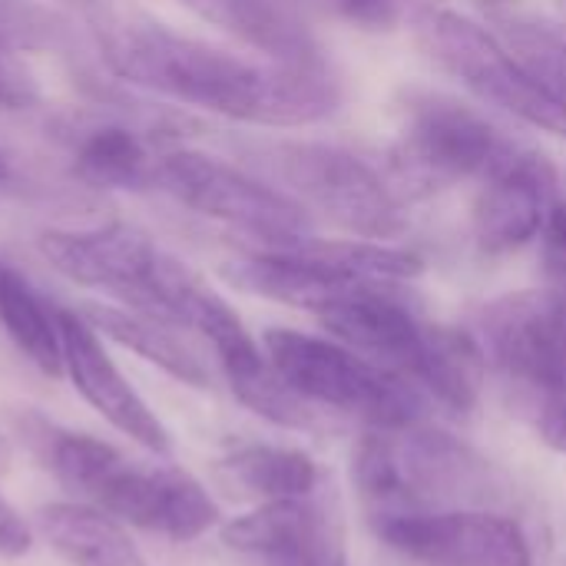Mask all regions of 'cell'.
<instances>
[{
  "mask_svg": "<svg viewBox=\"0 0 566 566\" xmlns=\"http://www.w3.org/2000/svg\"><path fill=\"white\" fill-rule=\"evenodd\" d=\"M378 537L424 566H534L524 531L491 511H424L375 521Z\"/></svg>",
  "mask_w": 566,
  "mask_h": 566,
  "instance_id": "obj_9",
  "label": "cell"
},
{
  "mask_svg": "<svg viewBox=\"0 0 566 566\" xmlns=\"http://www.w3.org/2000/svg\"><path fill=\"white\" fill-rule=\"evenodd\" d=\"M415 36L421 50L478 99L537 126L554 136H566V103L554 96L514 50L478 20L448 7H418Z\"/></svg>",
  "mask_w": 566,
  "mask_h": 566,
  "instance_id": "obj_6",
  "label": "cell"
},
{
  "mask_svg": "<svg viewBox=\"0 0 566 566\" xmlns=\"http://www.w3.org/2000/svg\"><path fill=\"white\" fill-rule=\"evenodd\" d=\"M255 159L308 212H322L358 239H398L408 232V212L395 186L361 156L308 139L255 146Z\"/></svg>",
  "mask_w": 566,
  "mask_h": 566,
  "instance_id": "obj_5",
  "label": "cell"
},
{
  "mask_svg": "<svg viewBox=\"0 0 566 566\" xmlns=\"http://www.w3.org/2000/svg\"><path fill=\"white\" fill-rule=\"evenodd\" d=\"M557 10H560V20L566 23V0H557Z\"/></svg>",
  "mask_w": 566,
  "mask_h": 566,
  "instance_id": "obj_30",
  "label": "cell"
},
{
  "mask_svg": "<svg viewBox=\"0 0 566 566\" xmlns=\"http://www.w3.org/2000/svg\"><path fill=\"white\" fill-rule=\"evenodd\" d=\"M43 451L56 481L66 491H73L83 504L90 501L96 484L109 474V468L123 461V454L113 444L70 431H50V438H43Z\"/></svg>",
  "mask_w": 566,
  "mask_h": 566,
  "instance_id": "obj_23",
  "label": "cell"
},
{
  "mask_svg": "<svg viewBox=\"0 0 566 566\" xmlns=\"http://www.w3.org/2000/svg\"><path fill=\"white\" fill-rule=\"evenodd\" d=\"M557 206V166L531 146H511L484 176L474 199V239L488 255L534 242Z\"/></svg>",
  "mask_w": 566,
  "mask_h": 566,
  "instance_id": "obj_11",
  "label": "cell"
},
{
  "mask_svg": "<svg viewBox=\"0 0 566 566\" xmlns=\"http://www.w3.org/2000/svg\"><path fill=\"white\" fill-rule=\"evenodd\" d=\"M99 46L116 76L252 126H308L342 106L332 66L249 60L146 17L99 23Z\"/></svg>",
  "mask_w": 566,
  "mask_h": 566,
  "instance_id": "obj_1",
  "label": "cell"
},
{
  "mask_svg": "<svg viewBox=\"0 0 566 566\" xmlns=\"http://www.w3.org/2000/svg\"><path fill=\"white\" fill-rule=\"evenodd\" d=\"M511 146L514 139L458 96L408 86L398 99V136L388 159V182L398 196L424 199L461 179H481Z\"/></svg>",
  "mask_w": 566,
  "mask_h": 566,
  "instance_id": "obj_4",
  "label": "cell"
},
{
  "mask_svg": "<svg viewBox=\"0 0 566 566\" xmlns=\"http://www.w3.org/2000/svg\"><path fill=\"white\" fill-rule=\"evenodd\" d=\"M153 186L186 209L242 232L255 242L252 249H285L315 235L312 212L289 192L196 149L163 153Z\"/></svg>",
  "mask_w": 566,
  "mask_h": 566,
  "instance_id": "obj_7",
  "label": "cell"
},
{
  "mask_svg": "<svg viewBox=\"0 0 566 566\" xmlns=\"http://www.w3.org/2000/svg\"><path fill=\"white\" fill-rule=\"evenodd\" d=\"M308 3L348 27H361V30H391L401 20V7L398 0H298Z\"/></svg>",
  "mask_w": 566,
  "mask_h": 566,
  "instance_id": "obj_24",
  "label": "cell"
},
{
  "mask_svg": "<svg viewBox=\"0 0 566 566\" xmlns=\"http://www.w3.org/2000/svg\"><path fill=\"white\" fill-rule=\"evenodd\" d=\"M391 285L395 282H368L328 305L318 322L342 345L415 385L428 355L431 322H421Z\"/></svg>",
  "mask_w": 566,
  "mask_h": 566,
  "instance_id": "obj_12",
  "label": "cell"
},
{
  "mask_svg": "<svg viewBox=\"0 0 566 566\" xmlns=\"http://www.w3.org/2000/svg\"><path fill=\"white\" fill-rule=\"evenodd\" d=\"M544 265L554 289L566 292V202H557L544 226Z\"/></svg>",
  "mask_w": 566,
  "mask_h": 566,
  "instance_id": "obj_26",
  "label": "cell"
},
{
  "mask_svg": "<svg viewBox=\"0 0 566 566\" xmlns=\"http://www.w3.org/2000/svg\"><path fill=\"white\" fill-rule=\"evenodd\" d=\"M10 176V166H7V159H3V153H0V182Z\"/></svg>",
  "mask_w": 566,
  "mask_h": 566,
  "instance_id": "obj_29",
  "label": "cell"
},
{
  "mask_svg": "<svg viewBox=\"0 0 566 566\" xmlns=\"http://www.w3.org/2000/svg\"><path fill=\"white\" fill-rule=\"evenodd\" d=\"M56 325L63 342V371L70 375L73 388L83 395V401L139 448L153 454H169L172 451L169 431L149 411L139 391L123 378V371L103 348L96 328L73 308H56Z\"/></svg>",
  "mask_w": 566,
  "mask_h": 566,
  "instance_id": "obj_13",
  "label": "cell"
},
{
  "mask_svg": "<svg viewBox=\"0 0 566 566\" xmlns=\"http://www.w3.org/2000/svg\"><path fill=\"white\" fill-rule=\"evenodd\" d=\"M99 338H109L123 348H129L133 355H139L143 361L163 368L169 378L192 385V388H206L209 385V371L199 361V355L176 335L179 325L136 312V308H113V305H99V302H86L76 308Z\"/></svg>",
  "mask_w": 566,
  "mask_h": 566,
  "instance_id": "obj_17",
  "label": "cell"
},
{
  "mask_svg": "<svg viewBox=\"0 0 566 566\" xmlns=\"http://www.w3.org/2000/svg\"><path fill=\"white\" fill-rule=\"evenodd\" d=\"M262 352L272 371L318 411L358 418L368 428H405L421 421V391L338 338L269 328L262 335Z\"/></svg>",
  "mask_w": 566,
  "mask_h": 566,
  "instance_id": "obj_3",
  "label": "cell"
},
{
  "mask_svg": "<svg viewBox=\"0 0 566 566\" xmlns=\"http://www.w3.org/2000/svg\"><path fill=\"white\" fill-rule=\"evenodd\" d=\"M156 159L146 139L123 123H99L76 143V172L99 189H146L153 186Z\"/></svg>",
  "mask_w": 566,
  "mask_h": 566,
  "instance_id": "obj_22",
  "label": "cell"
},
{
  "mask_svg": "<svg viewBox=\"0 0 566 566\" xmlns=\"http://www.w3.org/2000/svg\"><path fill=\"white\" fill-rule=\"evenodd\" d=\"M40 252L70 282L113 292L129 308L139 305L159 259V249L146 232L119 222L96 229H50L40 235Z\"/></svg>",
  "mask_w": 566,
  "mask_h": 566,
  "instance_id": "obj_14",
  "label": "cell"
},
{
  "mask_svg": "<svg viewBox=\"0 0 566 566\" xmlns=\"http://www.w3.org/2000/svg\"><path fill=\"white\" fill-rule=\"evenodd\" d=\"M219 478L239 497L249 501H289V497H312L318 488V464L298 451L282 444H245L235 448L222 464Z\"/></svg>",
  "mask_w": 566,
  "mask_h": 566,
  "instance_id": "obj_19",
  "label": "cell"
},
{
  "mask_svg": "<svg viewBox=\"0 0 566 566\" xmlns=\"http://www.w3.org/2000/svg\"><path fill=\"white\" fill-rule=\"evenodd\" d=\"M119 524H133L163 534L176 544H189L219 524V507L209 491L179 468H136L126 458L109 468L86 501Z\"/></svg>",
  "mask_w": 566,
  "mask_h": 566,
  "instance_id": "obj_10",
  "label": "cell"
},
{
  "mask_svg": "<svg viewBox=\"0 0 566 566\" xmlns=\"http://www.w3.org/2000/svg\"><path fill=\"white\" fill-rule=\"evenodd\" d=\"M33 99H36V83L30 70L17 60L13 50L0 43V106L20 109V106H30Z\"/></svg>",
  "mask_w": 566,
  "mask_h": 566,
  "instance_id": "obj_25",
  "label": "cell"
},
{
  "mask_svg": "<svg viewBox=\"0 0 566 566\" xmlns=\"http://www.w3.org/2000/svg\"><path fill=\"white\" fill-rule=\"evenodd\" d=\"M488 378V355L481 342L451 325H431L428 355L415 378V388L431 395L451 411H471L481 401Z\"/></svg>",
  "mask_w": 566,
  "mask_h": 566,
  "instance_id": "obj_20",
  "label": "cell"
},
{
  "mask_svg": "<svg viewBox=\"0 0 566 566\" xmlns=\"http://www.w3.org/2000/svg\"><path fill=\"white\" fill-rule=\"evenodd\" d=\"M0 325L10 342L50 378L63 375V342L56 308H50L20 272L0 262Z\"/></svg>",
  "mask_w": 566,
  "mask_h": 566,
  "instance_id": "obj_21",
  "label": "cell"
},
{
  "mask_svg": "<svg viewBox=\"0 0 566 566\" xmlns=\"http://www.w3.org/2000/svg\"><path fill=\"white\" fill-rule=\"evenodd\" d=\"M488 361L524 395L527 415L566 401V292H507L478 312Z\"/></svg>",
  "mask_w": 566,
  "mask_h": 566,
  "instance_id": "obj_8",
  "label": "cell"
},
{
  "mask_svg": "<svg viewBox=\"0 0 566 566\" xmlns=\"http://www.w3.org/2000/svg\"><path fill=\"white\" fill-rule=\"evenodd\" d=\"M292 566H348V560H345L342 544H335V547H328V551H322V554H315V557H308V560Z\"/></svg>",
  "mask_w": 566,
  "mask_h": 566,
  "instance_id": "obj_28",
  "label": "cell"
},
{
  "mask_svg": "<svg viewBox=\"0 0 566 566\" xmlns=\"http://www.w3.org/2000/svg\"><path fill=\"white\" fill-rule=\"evenodd\" d=\"M30 547H33V531H30V524L0 497V557L17 560V557L30 554Z\"/></svg>",
  "mask_w": 566,
  "mask_h": 566,
  "instance_id": "obj_27",
  "label": "cell"
},
{
  "mask_svg": "<svg viewBox=\"0 0 566 566\" xmlns=\"http://www.w3.org/2000/svg\"><path fill=\"white\" fill-rule=\"evenodd\" d=\"M222 544L239 554H255L272 566H292L342 544L328 514L308 497L265 501L242 517L222 524Z\"/></svg>",
  "mask_w": 566,
  "mask_h": 566,
  "instance_id": "obj_15",
  "label": "cell"
},
{
  "mask_svg": "<svg viewBox=\"0 0 566 566\" xmlns=\"http://www.w3.org/2000/svg\"><path fill=\"white\" fill-rule=\"evenodd\" d=\"M192 13L216 23L265 60L295 66H328V56L292 7V0H182Z\"/></svg>",
  "mask_w": 566,
  "mask_h": 566,
  "instance_id": "obj_16",
  "label": "cell"
},
{
  "mask_svg": "<svg viewBox=\"0 0 566 566\" xmlns=\"http://www.w3.org/2000/svg\"><path fill=\"white\" fill-rule=\"evenodd\" d=\"M36 524L70 566H146L123 524L83 501L50 504L36 514Z\"/></svg>",
  "mask_w": 566,
  "mask_h": 566,
  "instance_id": "obj_18",
  "label": "cell"
},
{
  "mask_svg": "<svg viewBox=\"0 0 566 566\" xmlns=\"http://www.w3.org/2000/svg\"><path fill=\"white\" fill-rule=\"evenodd\" d=\"M352 481L371 521L481 504L497 494L501 474L451 434L368 428L352 451Z\"/></svg>",
  "mask_w": 566,
  "mask_h": 566,
  "instance_id": "obj_2",
  "label": "cell"
}]
</instances>
